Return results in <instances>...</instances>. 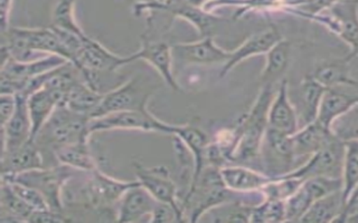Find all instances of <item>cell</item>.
Here are the masks:
<instances>
[{
  "mask_svg": "<svg viewBox=\"0 0 358 223\" xmlns=\"http://www.w3.org/2000/svg\"><path fill=\"white\" fill-rule=\"evenodd\" d=\"M275 86H261L260 93L248 113L235 125L238 131V144L232 162L249 163L260 160L263 139L268 128V109L273 100Z\"/></svg>",
  "mask_w": 358,
  "mask_h": 223,
  "instance_id": "obj_1",
  "label": "cell"
},
{
  "mask_svg": "<svg viewBox=\"0 0 358 223\" xmlns=\"http://www.w3.org/2000/svg\"><path fill=\"white\" fill-rule=\"evenodd\" d=\"M238 194L240 193L234 192L224 184L221 167L206 165L182 200L185 220L197 222L207 212L233 201L242 200L236 197Z\"/></svg>",
  "mask_w": 358,
  "mask_h": 223,
  "instance_id": "obj_2",
  "label": "cell"
},
{
  "mask_svg": "<svg viewBox=\"0 0 358 223\" xmlns=\"http://www.w3.org/2000/svg\"><path fill=\"white\" fill-rule=\"evenodd\" d=\"M302 18L324 26L339 37L350 47L348 61L358 59V0H341L319 14Z\"/></svg>",
  "mask_w": 358,
  "mask_h": 223,
  "instance_id": "obj_3",
  "label": "cell"
},
{
  "mask_svg": "<svg viewBox=\"0 0 358 223\" xmlns=\"http://www.w3.org/2000/svg\"><path fill=\"white\" fill-rule=\"evenodd\" d=\"M89 122L90 117L87 115L78 114L61 104L36 139H44L45 142L53 146L54 150L63 145L89 139L91 135Z\"/></svg>",
  "mask_w": 358,
  "mask_h": 223,
  "instance_id": "obj_4",
  "label": "cell"
},
{
  "mask_svg": "<svg viewBox=\"0 0 358 223\" xmlns=\"http://www.w3.org/2000/svg\"><path fill=\"white\" fill-rule=\"evenodd\" d=\"M157 87L145 83L143 78L134 76L121 84L120 86L104 93L103 100L92 118L129 109H148L149 100L155 94ZM91 120V118H90Z\"/></svg>",
  "mask_w": 358,
  "mask_h": 223,
  "instance_id": "obj_5",
  "label": "cell"
},
{
  "mask_svg": "<svg viewBox=\"0 0 358 223\" xmlns=\"http://www.w3.org/2000/svg\"><path fill=\"white\" fill-rule=\"evenodd\" d=\"M113 130H138L173 135L175 124L162 122L155 115L151 114L149 109L115 112L90 120L89 131L91 134Z\"/></svg>",
  "mask_w": 358,
  "mask_h": 223,
  "instance_id": "obj_6",
  "label": "cell"
},
{
  "mask_svg": "<svg viewBox=\"0 0 358 223\" xmlns=\"http://www.w3.org/2000/svg\"><path fill=\"white\" fill-rule=\"evenodd\" d=\"M345 152H346V142L336 137L322 150L309 156L292 172L283 176L298 178L302 182L308 178H319V176L341 178Z\"/></svg>",
  "mask_w": 358,
  "mask_h": 223,
  "instance_id": "obj_7",
  "label": "cell"
},
{
  "mask_svg": "<svg viewBox=\"0 0 358 223\" xmlns=\"http://www.w3.org/2000/svg\"><path fill=\"white\" fill-rule=\"evenodd\" d=\"M76 172V169L61 164L54 169H38V170L27 171L15 176H3V180L16 181L35 187L43 193L48 200L50 208L54 211L62 212L61 190L62 187L72 178Z\"/></svg>",
  "mask_w": 358,
  "mask_h": 223,
  "instance_id": "obj_8",
  "label": "cell"
},
{
  "mask_svg": "<svg viewBox=\"0 0 358 223\" xmlns=\"http://www.w3.org/2000/svg\"><path fill=\"white\" fill-rule=\"evenodd\" d=\"M260 161L264 173L271 178H280L299 167L291 135L268 128L261 148Z\"/></svg>",
  "mask_w": 358,
  "mask_h": 223,
  "instance_id": "obj_9",
  "label": "cell"
},
{
  "mask_svg": "<svg viewBox=\"0 0 358 223\" xmlns=\"http://www.w3.org/2000/svg\"><path fill=\"white\" fill-rule=\"evenodd\" d=\"M136 176L140 184L150 193L158 202L171 204L179 217L185 220L182 204L178 201V189L171 172L166 167H145L140 163H134Z\"/></svg>",
  "mask_w": 358,
  "mask_h": 223,
  "instance_id": "obj_10",
  "label": "cell"
},
{
  "mask_svg": "<svg viewBox=\"0 0 358 223\" xmlns=\"http://www.w3.org/2000/svg\"><path fill=\"white\" fill-rule=\"evenodd\" d=\"M173 49L171 45L165 42H152L147 37L143 39L138 52L127 56L128 64L134 63V61H147L149 65L154 67L168 86L175 92H180L182 89L173 75Z\"/></svg>",
  "mask_w": 358,
  "mask_h": 223,
  "instance_id": "obj_11",
  "label": "cell"
},
{
  "mask_svg": "<svg viewBox=\"0 0 358 223\" xmlns=\"http://www.w3.org/2000/svg\"><path fill=\"white\" fill-rule=\"evenodd\" d=\"M66 63L69 61L56 55H48L31 61H17L9 57L3 61L1 78L15 82L18 87V94H22L28 81Z\"/></svg>",
  "mask_w": 358,
  "mask_h": 223,
  "instance_id": "obj_12",
  "label": "cell"
},
{
  "mask_svg": "<svg viewBox=\"0 0 358 223\" xmlns=\"http://www.w3.org/2000/svg\"><path fill=\"white\" fill-rule=\"evenodd\" d=\"M173 57L188 64H227L231 57L229 50L216 44L214 37H204L194 43H179L171 46Z\"/></svg>",
  "mask_w": 358,
  "mask_h": 223,
  "instance_id": "obj_13",
  "label": "cell"
},
{
  "mask_svg": "<svg viewBox=\"0 0 358 223\" xmlns=\"http://www.w3.org/2000/svg\"><path fill=\"white\" fill-rule=\"evenodd\" d=\"M268 128L294 135L300 128L299 117L296 114L289 92L287 79H282L278 85L270 109H268Z\"/></svg>",
  "mask_w": 358,
  "mask_h": 223,
  "instance_id": "obj_14",
  "label": "cell"
},
{
  "mask_svg": "<svg viewBox=\"0 0 358 223\" xmlns=\"http://www.w3.org/2000/svg\"><path fill=\"white\" fill-rule=\"evenodd\" d=\"M282 38V35L275 26H272L261 33L252 35L249 38H246L238 48L231 50V57L227 64H224L222 67L220 76L221 77L227 76L234 67L238 66L246 59L255 57V56H266L268 50L271 49L274 45Z\"/></svg>",
  "mask_w": 358,
  "mask_h": 223,
  "instance_id": "obj_15",
  "label": "cell"
},
{
  "mask_svg": "<svg viewBox=\"0 0 358 223\" xmlns=\"http://www.w3.org/2000/svg\"><path fill=\"white\" fill-rule=\"evenodd\" d=\"M16 109L7 122L1 125L3 153L10 152L31 139V121L28 112L27 96L16 95Z\"/></svg>",
  "mask_w": 358,
  "mask_h": 223,
  "instance_id": "obj_16",
  "label": "cell"
},
{
  "mask_svg": "<svg viewBox=\"0 0 358 223\" xmlns=\"http://www.w3.org/2000/svg\"><path fill=\"white\" fill-rule=\"evenodd\" d=\"M335 137L331 128L324 126L318 120L301 126L294 135H291L296 159L301 161L302 164L309 156L322 150Z\"/></svg>",
  "mask_w": 358,
  "mask_h": 223,
  "instance_id": "obj_17",
  "label": "cell"
},
{
  "mask_svg": "<svg viewBox=\"0 0 358 223\" xmlns=\"http://www.w3.org/2000/svg\"><path fill=\"white\" fill-rule=\"evenodd\" d=\"M158 201L141 185L130 187L119 201L117 220L119 222H137L151 217ZM150 221V219H149Z\"/></svg>",
  "mask_w": 358,
  "mask_h": 223,
  "instance_id": "obj_18",
  "label": "cell"
},
{
  "mask_svg": "<svg viewBox=\"0 0 358 223\" xmlns=\"http://www.w3.org/2000/svg\"><path fill=\"white\" fill-rule=\"evenodd\" d=\"M326 89L310 74L302 78L294 91V98H296V102H292L299 117L300 128L317 120Z\"/></svg>",
  "mask_w": 358,
  "mask_h": 223,
  "instance_id": "obj_19",
  "label": "cell"
},
{
  "mask_svg": "<svg viewBox=\"0 0 358 223\" xmlns=\"http://www.w3.org/2000/svg\"><path fill=\"white\" fill-rule=\"evenodd\" d=\"M221 176L227 187L238 193L262 192L274 178L244 165H225L221 167Z\"/></svg>",
  "mask_w": 358,
  "mask_h": 223,
  "instance_id": "obj_20",
  "label": "cell"
},
{
  "mask_svg": "<svg viewBox=\"0 0 358 223\" xmlns=\"http://www.w3.org/2000/svg\"><path fill=\"white\" fill-rule=\"evenodd\" d=\"M64 95L43 87L27 98L28 112L31 121V139H35L55 109L63 103Z\"/></svg>",
  "mask_w": 358,
  "mask_h": 223,
  "instance_id": "obj_21",
  "label": "cell"
},
{
  "mask_svg": "<svg viewBox=\"0 0 358 223\" xmlns=\"http://www.w3.org/2000/svg\"><path fill=\"white\" fill-rule=\"evenodd\" d=\"M173 135L180 139L182 144L193 155V176H192V181L189 184L190 187L199 180L201 171L207 165V148L210 145V139L201 128L194 125V124H182V125L175 124Z\"/></svg>",
  "mask_w": 358,
  "mask_h": 223,
  "instance_id": "obj_22",
  "label": "cell"
},
{
  "mask_svg": "<svg viewBox=\"0 0 358 223\" xmlns=\"http://www.w3.org/2000/svg\"><path fill=\"white\" fill-rule=\"evenodd\" d=\"M92 178L90 180L89 190L90 200L93 206H111L115 202H119L122 195L130 187L140 184L137 178L134 181L123 182L117 178L106 176L100 170L91 172Z\"/></svg>",
  "mask_w": 358,
  "mask_h": 223,
  "instance_id": "obj_23",
  "label": "cell"
},
{
  "mask_svg": "<svg viewBox=\"0 0 358 223\" xmlns=\"http://www.w3.org/2000/svg\"><path fill=\"white\" fill-rule=\"evenodd\" d=\"M352 61L345 57L324 59L313 67L310 75L324 89H338L341 86H358V81L352 77Z\"/></svg>",
  "mask_w": 358,
  "mask_h": 223,
  "instance_id": "obj_24",
  "label": "cell"
},
{
  "mask_svg": "<svg viewBox=\"0 0 358 223\" xmlns=\"http://www.w3.org/2000/svg\"><path fill=\"white\" fill-rule=\"evenodd\" d=\"M43 167H45L44 162L36 139H29L20 148L1 153L3 176H15Z\"/></svg>",
  "mask_w": 358,
  "mask_h": 223,
  "instance_id": "obj_25",
  "label": "cell"
},
{
  "mask_svg": "<svg viewBox=\"0 0 358 223\" xmlns=\"http://www.w3.org/2000/svg\"><path fill=\"white\" fill-rule=\"evenodd\" d=\"M292 43L287 38L274 45L266 55V66L260 76L261 86H275L278 83L285 79V72L290 66Z\"/></svg>",
  "mask_w": 358,
  "mask_h": 223,
  "instance_id": "obj_26",
  "label": "cell"
},
{
  "mask_svg": "<svg viewBox=\"0 0 358 223\" xmlns=\"http://www.w3.org/2000/svg\"><path fill=\"white\" fill-rule=\"evenodd\" d=\"M358 104V95L348 94L338 89H327L322 96L317 120L331 128L334 122Z\"/></svg>",
  "mask_w": 358,
  "mask_h": 223,
  "instance_id": "obj_27",
  "label": "cell"
},
{
  "mask_svg": "<svg viewBox=\"0 0 358 223\" xmlns=\"http://www.w3.org/2000/svg\"><path fill=\"white\" fill-rule=\"evenodd\" d=\"M103 95L98 89L90 86L85 81H78V83L65 95L63 105L67 109L76 112L78 114L87 115L92 118L95 111L98 109L101 102L103 100Z\"/></svg>",
  "mask_w": 358,
  "mask_h": 223,
  "instance_id": "obj_28",
  "label": "cell"
},
{
  "mask_svg": "<svg viewBox=\"0 0 358 223\" xmlns=\"http://www.w3.org/2000/svg\"><path fill=\"white\" fill-rule=\"evenodd\" d=\"M59 164L66 165L81 172H93L98 170V164L90 152L89 139L63 145L54 150Z\"/></svg>",
  "mask_w": 358,
  "mask_h": 223,
  "instance_id": "obj_29",
  "label": "cell"
},
{
  "mask_svg": "<svg viewBox=\"0 0 358 223\" xmlns=\"http://www.w3.org/2000/svg\"><path fill=\"white\" fill-rule=\"evenodd\" d=\"M343 190L324 195L313 202L300 222L322 223L338 221L345 209Z\"/></svg>",
  "mask_w": 358,
  "mask_h": 223,
  "instance_id": "obj_30",
  "label": "cell"
},
{
  "mask_svg": "<svg viewBox=\"0 0 358 223\" xmlns=\"http://www.w3.org/2000/svg\"><path fill=\"white\" fill-rule=\"evenodd\" d=\"M173 17H178L189 22L190 25L197 29L201 38L214 37L217 28L224 22L222 17L216 16L206 9L194 7L186 1L173 11Z\"/></svg>",
  "mask_w": 358,
  "mask_h": 223,
  "instance_id": "obj_31",
  "label": "cell"
},
{
  "mask_svg": "<svg viewBox=\"0 0 358 223\" xmlns=\"http://www.w3.org/2000/svg\"><path fill=\"white\" fill-rule=\"evenodd\" d=\"M1 206H3V222L9 221H24L29 222V217L33 215L34 210L26 204L22 199L13 191L7 182L3 181L1 187Z\"/></svg>",
  "mask_w": 358,
  "mask_h": 223,
  "instance_id": "obj_32",
  "label": "cell"
},
{
  "mask_svg": "<svg viewBox=\"0 0 358 223\" xmlns=\"http://www.w3.org/2000/svg\"><path fill=\"white\" fill-rule=\"evenodd\" d=\"M343 197L345 203L358 187V142H346L344 167H343Z\"/></svg>",
  "mask_w": 358,
  "mask_h": 223,
  "instance_id": "obj_33",
  "label": "cell"
},
{
  "mask_svg": "<svg viewBox=\"0 0 358 223\" xmlns=\"http://www.w3.org/2000/svg\"><path fill=\"white\" fill-rule=\"evenodd\" d=\"M76 0H59L52 14V26L82 37L87 33L76 22Z\"/></svg>",
  "mask_w": 358,
  "mask_h": 223,
  "instance_id": "obj_34",
  "label": "cell"
},
{
  "mask_svg": "<svg viewBox=\"0 0 358 223\" xmlns=\"http://www.w3.org/2000/svg\"><path fill=\"white\" fill-rule=\"evenodd\" d=\"M285 202L283 200L264 199L262 202L253 206L251 222H285Z\"/></svg>",
  "mask_w": 358,
  "mask_h": 223,
  "instance_id": "obj_35",
  "label": "cell"
},
{
  "mask_svg": "<svg viewBox=\"0 0 358 223\" xmlns=\"http://www.w3.org/2000/svg\"><path fill=\"white\" fill-rule=\"evenodd\" d=\"M285 202L287 221L299 222L301 221L302 217L307 213L308 210L310 209L315 200L301 183L296 192L292 193Z\"/></svg>",
  "mask_w": 358,
  "mask_h": 223,
  "instance_id": "obj_36",
  "label": "cell"
},
{
  "mask_svg": "<svg viewBox=\"0 0 358 223\" xmlns=\"http://www.w3.org/2000/svg\"><path fill=\"white\" fill-rule=\"evenodd\" d=\"M331 131L344 142H358V104L334 122Z\"/></svg>",
  "mask_w": 358,
  "mask_h": 223,
  "instance_id": "obj_37",
  "label": "cell"
},
{
  "mask_svg": "<svg viewBox=\"0 0 358 223\" xmlns=\"http://www.w3.org/2000/svg\"><path fill=\"white\" fill-rule=\"evenodd\" d=\"M10 185L11 189L16 193L20 199H22L26 204L31 206L34 211H45V210H52L50 208L48 200L45 198L43 193L39 192L38 190L35 187H29L26 184L20 183L16 181H7Z\"/></svg>",
  "mask_w": 358,
  "mask_h": 223,
  "instance_id": "obj_38",
  "label": "cell"
},
{
  "mask_svg": "<svg viewBox=\"0 0 358 223\" xmlns=\"http://www.w3.org/2000/svg\"><path fill=\"white\" fill-rule=\"evenodd\" d=\"M173 221L182 222V220L171 204L158 202L154 213L151 215L150 222H173Z\"/></svg>",
  "mask_w": 358,
  "mask_h": 223,
  "instance_id": "obj_39",
  "label": "cell"
},
{
  "mask_svg": "<svg viewBox=\"0 0 358 223\" xmlns=\"http://www.w3.org/2000/svg\"><path fill=\"white\" fill-rule=\"evenodd\" d=\"M16 104V95L1 94V125L14 114Z\"/></svg>",
  "mask_w": 358,
  "mask_h": 223,
  "instance_id": "obj_40",
  "label": "cell"
},
{
  "mask_svg": "<svg viewBox=\"0 0 358 223\" xmlns=\"http://www.w3.org/2000/svg\"><path fill=\"white\" fill-rule=\"evenodd\" d=\"M14 0H0L1 5V31H6L9 26V15H10L11 5Z\"/></svg>",
  "mask_w": 358,
  "mask_h": 223,
  "instance_id": "obj_41",
  "label": "cell"
},
{
  "mask_svg": "<svg viewBox=\"0 0 358 223\" xmlns=\"http://www.w3.org/2000/svg\"><path fill=\"white\" fill-rule=\"evenodd\" d=\"M186 3L189 5L194 6V7H199V8H204L207 3H210L213 0H185Z\"/></svg>",
  "mask_w": 358,
  "mask_h": 223,
  "instance_id": "obj_42",
  "label": "cell"
}]
</instances>
